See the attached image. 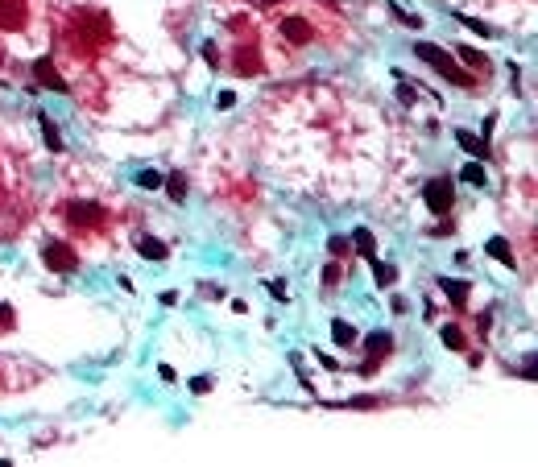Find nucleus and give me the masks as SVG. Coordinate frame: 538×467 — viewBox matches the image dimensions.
<instances>
[{"mask_svg": "<svg viewBox=\"0 0 538 467\" xmlns=\"http://www.w3.org/2000/svg\"><path fill=\"white\" fill-rule=\"evenodd\" d=\"M415 54L427 62V67H435L443 79H451V83H460V87H472V74L460 71V67H456V58H451L447 50H439L435 42H415Z\"/></svg>", "mask_w": 538, "mask_h": 467, "instance_id": "1", "label": "nucleus"}, {"mask_svg": "<svg viewBox=\"0 0 538 467\" xmlns=\"http://www.w3.org/2000/svg\"><path fill=\"white\" fill-rule=\"evenodd\" d=\"M422 203H427V211H431V215H447V211H451V203H456V186H451V178H431V182L422 186Z\"/></svg>", "mask_w": 538, "mask_h": 467, "instance_id": "2", "label": "nucleus"}, {"mask_svg": "<svg viewBox=\"0 0 538 467\" xmlns=\"http://www.w3.org/2000/svg\"><path fill=\"white\" fill-rule=\"evenodd\" d=\"M42 261H46V269H54V273H75L79 269V252H75L67 240H46V244H42Z\"/></svg>", "mask_w": 538, "mask_h": 467, "instance_id": "3", "label": "nucleus"}, {"mask_svg": "<svg viewBox=\"0 0 538 467\" xmlns=\"http://www.w3.org/2000/svg\"><path fill=\"white\" fill-rule=\"evenodd\" d=\"M62 215H67V223H75V227H99V223L108 220V211H104L99 203H92V198H75V203H67Z\"/></svg>", "mask_w": 538, "mask_h": 467, "instance_id": "4", "label": "nucleus"}, {"mask_svg": "<svg viewBox=\"0 0 538 467\" xmlns=\"http://www.w3.org/2000/svg\"><path fill=\"white\" fill-rule=\"evenodd\" d=\"M390 347H393V335L390 331H373V335H365V364H361V372L365 376H373V368H377V360H385L390 356Z\"/></svg>", "mask_w": 538, "mask_h": 467, "instance_id": "5", "label": "nucleus"}, {"mask_svg": "<svg viewBox=\"0 0 538 467\" xmlns=\"http://www.w3.org/2000/svg\"><path fill=\"white\" fill-rule=\"evenodd\" d=\"M29 71H33V83H38V87H46V91H58V96H67V91H71V87H67V79L54 71V62H50V58H33V67H29Z\"/></svg>", "mask_w": 538, "mask_h": 467, "instance_id": "6", "label": "nucleus"}, {"mask_svg": "<svg viewBox=\"0 0 538 467\" xmlns=\"http://www.w3.org/2000/svg\"><path fill=\"white\" fill-rule=\"evenodd\" d=\"M278 33H282L290 46H307V42L315 38V29L302 21V17H282V21H278Z\"/></svg>", "mask_w": 538, "mask_h": 467, "instance_id": "7", "label": "nucleus"}, {"mask_svg": "<svg viewBox=\"0 0 538 467\" xmlns=\"http://www.w3.org/2000/svg\"><path fill=\"white\" fill-rule=\"evenodd\" d=\"M25 21H29L25 0H0V29H25Z\"/></svg>", "mask_w": 538, "mask_h": 467, "instance_id": "8", "label": "nucleus"}, {"mask_svg": "<svg viewBox=\"0 0 538 467\" xmlns=\"http://www.w3.org/2000/svg\"><path fill=\"white\" fill-rule=\"evenodd\" d=\"M439 290L447 294V302H451L456 310L468 306V281H460V277H439Z\"/></svg>", "mask_w": 538, "mask_h": 467, "instance_id": "9", "label": "nucleus"}, {"mask_svg": "<svg viewBox=\"0 0 538 467\" xmlns=\"http://www.w3.org/2000/svg\"><path fill=\"white\" fill-rule=\"evenodd\" d=\"M485 252H489L493 261H501L505 269H517V257H514V248H510V240H505V236H493L489 244H485Z\"/></svg>", "mask_w": 538, "mask_h": 467, "instance_id": "10", "label": "nucleus"}, {"mask_svg": "<svg viewBox=\"0 0 538 467\" xmlns=\"http://www.w3.org/2000/svg\"><path fill=\"white\" fill-rule=\"evenodd\" d=\"M456 145L464 149V153H472V157H489V145L476 133H468V128H456Z\"/></svg>", "mask_w": 538, "mask_h": 467, "instance_id": "11", "label": "nucleus"}, {"mask_svg": "<svg viewBox=\"0 0 538 467\" xmlns=\"http://www.w3.org/2000/svg\"><path fill=\"white\" fill-rule=\"evenodd\" d=\"M137 252H141L146 261H166V257H170L166 244H162V240H153V236H137Z\"/></svg>", "mask_w": 538, "mask_h": 467, "instance_id": "12", "label": "nucleus"}, {"mask_svg": "<svg viewBox=\"0 0 538 467\" xmlns=\"http://www.w3.org/2000/svg\"><path fill=\"white\" fill-rule=\"evenodd\" d=\"M38 128H42V141L50 145V153H62V133H58V124L50 120V116H38Z\"/></svg>", "mask_w": 538, "mask_h": 467, "instance_id": "13", "label": "nucleus"}, {"mask_svg": "<svg viewBox=\"0 0 538 467\" xmlns=\"http://www.w3.org/2000/svg\"><path fill=\"white\" fill-rule=\"evenodd\" d=\"M352 248H356V252H361V257H377V240H373V232H368V227H356V232H352Z\"/></svg>", "mask_w": 538, "mask_h": 467, "instance_id": "14", "label": "nucleus"}, {"mask_svg": "<svg viewBox=\"0 0 538 467\" xmlns=\"http://www.w3.org/2000/svg\"><path fill=\"white\" fill-rule=\"evenodd\" d=\"M331 339L340 347H352L356 344V327L352 322H344V319H331Z\"/></svg>", "mask_w": 538, "mask_h": 467, "instance_id": "15", "label": "nucleus"}, {"mask_svg": "<svg viewBox=\"0 0 538 467\" xmlns=\"http://www.w3.org/2000/svg\"><path fill=\"white\" fill-rule=\"evenodd\" d=\"M460 178H464L468 186H489V174H485V166H481V162H468L464 170H460Z\"/></svg>", "mask_w": 538, "mask_h": 467, "instance_id": "16", "label": "nucleus"}, {"mask_svg": "<svg viewBox=\"0 0 538 467\" xmlns=\"http://www.w3.org/2000/svg\"><path fill=\"white\" fill-rule=\"evenodd\" d=\"M368 265H373V281H377V286H393V277H397V269H393V265L377 261V257H368Z\"/></svg>", "mask_w": 538, "mask_h": 467, "instance_id": "17", "label": "nucleus"}, {"mask_svg": "<svg viewBox=\"0 0 538 467\" xmlns=\"http://www.w3.org/2000/svg\"><path fill=\"white\" fill-rule=\"evenodd\" d=\"M162 186H166V195H170L174 203H182V198H187V178H182V174H170V178H162Z\"/></svg>", "mask_w": 538, "mask_h": 467, "instance_id": "18", "label": "nucleus"}, {"mask_svg": "<svg viewBox=\"0 0 538 467\" xmlns=\"http://www.w3.org/2000/svg\"><path fill=\"white\" fill-rule=\"evenodd\" d=\"M390 13L397 17V25H406V29H418V25H422V17H418V13H406L397 0H390Z\"/></svg>", "mask_w": 538, "mask_h": 467, "instance_id": "19", "label": "nucleus"}, {"mask_svg": "<svg viewBox=\"0 0 538 467\" xmlns=\"http://www.w3.org/2000/svg\"><path fill=\"white\" fill-rule=\"evenodd\" d=\"M443 344L451 347V351H464V331H460L456 322H447V327H443Z\"/></svg>", "mask_w": 538, "mask_h": 467, "instance_id": "20", "label": "nucleus"}, {"mask_svg": "<svg viewBox=\"0 0 538 467\" xmlns=\"http://www.w3.org/2000/svg\"><path fill=\"white\" fill-rule=\"evenodd\" d=\"M456 54H460V58H464L468 67H476V71H489V58H485V54H481V50H468V46H460V50H456Z\"/></svg>", "mask_w": 538, "mask_h": 467, "instance_id": "21", "label": "nucleus"}, {"mask_svg": "<svg viewBox=\"0 0 538 467\" xmlns=\"http://www.w3.org/2000/svg\"><path fill=\"white\" fill-rule=\"evenodd\" d=\"M137 186H141V191H158V186H162V174L158 170H141L137 174Z\"/></svg>", "mask_w": 538, "mask_h": 467, "instance_id": "22", "label": "nucleus"}, {"mask_svg": "<svg viewBox=\"0 0 538 467\" xmlns=\"http://www.w3.org/2000/svg\"><path fill=\"white\" fill-rule=\"evenodd\" d=\"M456 21H464L468 29H472V33H481V38H493V33H497V29H493V25L476 21V17H460V13H456Z\"/></svg>", "mask_w": 538, "mask_h": 467, "instance_id": "23", "label": "nucleus"}, {"mask_svg": "<svg viewBox=\"0 0 538 467\" xmlns=\"http://www.w3.org/2000/svg\"><path fill=\"white\" fill-rule=\"evenodd\" d=\"M13 327H17V310H13L9 302H0V335H4V331H13Z\"/></svg>", "mask_w": 538, "mask_h": 467, "instance_id": "24", "label": "nucleus"}, {"mask_svg": "<svg viewBox=\"0 0 538 467\" xmlns=\"http://www.w3.org/2000/svg\"><path fill=\"white\" fill-rule=\"evenodd\" d=\"M269 286V298H278V302H286V298H290V290H286V281H282V277H273V281H265Z\"/></svg>", "mask_w": 538, "mask_h": 467, "instance_id": "25", "label": "nucleus"}, {"mask_svg": "<svg viewBox=\"0 0 538 467\" xmlns=\"http://www.w3.org/2000/svg\"><path fill=\"white\" fill-rule=\"evenodd\" d=\"M340 265H327V269H323V286H327V290H336V286H340Z\"/></svg>", "mask_w": 538, "mask_h": 467, "instance_id": "26", "label": "nucleus"}, {"mask_svg": "<svg viewBox=\"0 0 538 467\" xmlns=\"http://www.w3.org/2000/svg\"><path fill=\"white\" fill-rule=\"evenodd\" d=\"M327 252H331V257H348V240H344V236H331V240H327Z\"/></svg>", "mask_w": 538, "mask_h": 467, "instance_id": "27", "label": "nucleus"}, {"mask_svg": "<svg viewBox=\"0 0 538 467\" xmlns=\"http://www.w3.org/2000/svg\"><path fill=\"white\" fill-rule=\"evenodd\" d=\"M203 62H207V67H216V62H220V50H216V42H207V46H203Z\"/></svg>", "mask_w": 538, "mask_h": 467, "instance_id": "28", "label": "nucleus"}, {"mask_svg": "<svg viewBox=\"0 0 538 467\" xmlns=\"http://www.w3.org/2000/svg\"><path fill=\"white\" fill-rule=\"evenodd\" d=\"M344 405H352V410H373L377 397H352V401H344Z\"/></svg>", "mask_w": 538, "mask_h": 467, "instance_id": "29", "label": "nucleus"}, {"mask_svg": "<svg viewBox=\"0 0 538 467\" xmlns=\"http://www.w3.org/2000/svg\"><path fill=\"white\" fill-rule=\"evenodd\" d=\"M191 393H212V376H195L191 381Z\"/></svg>", "mask_w": 538, "mask_h": 467, "instance_id": "30", "label": "nucleus"}, {"mask_svg": "<svg viewBox=\"0 0 538 467\" xmlns=\"http://www.w3.org/2000/svg\"><path fill=\"white\" fill-rule=\"evenodd\" d=\"M397 99H402V103H415V99H418V91L410 87V83H402V87H397Z\"/></svg>", "mask_w": 538, "mask_h": 467, "instance_id": "31", "label": "nucleus"}, {"mask_svg": "<svg viewBox=\"0 0 538 467\" xmlns=\"http://www.w3.org/2000/svg\"><path fill=\"white\" fill-rule=\"evenodd\" d=\"M257 4H278V0H257Z\"/></svg>", "mask_w": 538, "mask_h": 467, "instance_id": "32", "label": "nucleus"}, {"mask_svg": "<svg viewBox=\"0 0 538 467\" xmlns=\"http://www.w3.org/2000/svg\"><path fill=\"white\" fill-rule=\"evenodd\" d=\"M0 67H4V50H0Z\"/></svg>", "mask_w": 538, "mask_h": 467, "instance_id": "33", "label": "nucleus"}, {"mask_svg": "<svg viewBox=\"0 0 538 467\" xmlns=\"http://www.w3.org/2000/svg\"><path fill=\"white\" fill-rule=\"evenodd\" d=\"M327 4H336V0H327Z\"/></svg>", "mask_w": 538, "mask_h": 467, "instance_id": "34", "label": "nucleus"}]
</instances>
